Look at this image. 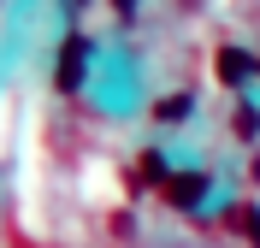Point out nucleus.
I'll list each match as a JSON object with an SVG mask.
<instances>
[{"label": "nucleus", "mask_w": 260, "mask_h": 248, "mask_svg": "<svg viewBox=\"0 0 260 248\" xmlns=\"http://www.w3.org/2000/svg\"><path fill=\"white\" fill-rule=\"evenodd\" d=\"M77 77H83V42H65V59H59V83L71 89Z\"/></svg>", "instance_id": "f257e3e1"}, {"label": "nucleus", "mask_w": 260, "mask_h": 248, "mask_svg": "<svg viewBox=\"0 0 260 248\" xmlns=\"http://www.w3.org/2000/svg\"><path fill=\"white\" fill-rule=\"evenodd\" d=\"M219 77H225V83H243L248 77V59L237 48H225V53H219Z\"/></svg>", "instance_id": "f03ea898"}, {"label": "nucleus", "mask_w": 260, "mask_h": 248, "mask_svg": "<svg viewBox=\"0 0 260 248\" xmlns=\"http://www.w3.org/2000/svg\"><path fill=\"white\" fill-rule=\"evenodd\" d=\"M195 195H201V178H178L172 183V201L178 207H195Z\"/></svg>", "instance_id": "7ed1b4c3"}]
</instances>
